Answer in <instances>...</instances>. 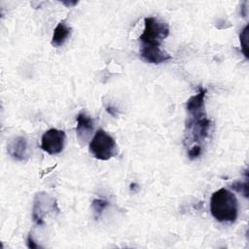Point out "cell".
Listing matches in <instances>:
<instances>
[{"instance_id":"obj_11","label":"cell","mask_w":249,"mask_h":249,"mask_svg":"<svg viewBox=\"0 0 249 249\" xmlns=\"http://www.w3.org/2000/svg\"><path fill=\"white\" fill-rule=\"evenodd\" d=\"M108 201L102 198H95L91 202V207L95 213V216L98 218L101 216L103 210L108 206Z\"/></svg>"},{"instance_id":"obj_4","label":"cell","mask_w":249,"mask_h":249,"mask_svg":"<svg viewBox=\"0 0 249 249\" xmlns=\"http://www.w3.org/2000/svg\"><path fill=\"white\" fill-rule=\"evenodd\" d=\"M114 138L103 129H98L89 143V152L97 160H108L116 155Z\"/></svg>"},{"instance_id":"obj_13","label":"cell","mask_w":249,"mask_h":249,"mask_svg":"<svg viewBox=\"0 0 249 249\" xmlns=\"http://www.w3.org/2000/svg\"><path fill=\"white\" fill-rule=\"evenodd\" d=\"M233 190H235L236 192L240 193L241 195H243L245 197H248V183H247V179L244 183L241 182H234L232 184L231 187Z\"/></svg>"},{"instance_id":"obj_15","label":"cell","mask_w":249,"mask_h":249,"mask_svg":"<svg viewBox=\"0 0 249 249\" xmlns=\"http://www.w3.org/2000/svg\"><path fill=\"white\" fill-rule=\"evenodd\" d=\"M138 190H139V185H138V184H136V183L130 184V191H132L133 193H135V192H137Z\"/></svg>"},{"instance_id":"obj_6","label":"cell","mask_w":249,"mask_h":249,"mask_svg":"<svg viewBox=\"0 0 249 249\" xmlns=\"http://www.w3.org/2000/svg\"><path fill=\"white\" fill-rule=\"evenodd\" d=\"M56 206L55 200L46 193H38L34 197L32 218L36 225L44 224V217L49 211H53Z\"/></svg>"},{"instance_id":"obj_10","label":"cell","mask_w":249,"mask_h":249,"mask_svg":"<svg viewBox=\"0 0 249 249\" xmlns=\"http://www.w3.org/2000/svg\"><path fill=\"white\" fill-rule=\"evenodd\" d=\"M93 129V121L92 119L88 116L86 113L81 112L77 116V126L76 131L79 137H83L89 135Z\"/></svg>"},{"instance_id":"obj_5","label":"cell","mask_w":249,"mask_h":249,"mask_svg":"<svg viewBox=\"0 0 249 249\" xmlns=\"http://www.w3.org/2000/svg\"><path fill=\"white\" fill-rule=\"evenodd\" d=\"M65 139L66 135L63 130L51 128L42 135L41 148L50 155L59 154L64 148Z\"/></svg>"},{"instance_id":"obj_7","label":"cell","mask_w":249,"mask_h":249,"mask_svg":"<svg viewBox=\"0 0 249 249\" xmlns=\"http://www.w3.org/2000/svg\"><path fill=\"white\" fill-rule=\"evenodd\" d=\"M8 153L16 160H25L28 158V143L23 136H17L8 144Z\"/></svg>"},{"instance_id":"obj_14","label":"cell","mask_w":249,"mask_h":249,"mask_svg":"<svg viewBox=\"0 0 249 249\" xmlns=\"http://www.w3.org/2000/svg\"><path fill=\"white\" fill-rule=\"evenodd\" d=\"M27 247H28V248H31V249L39 248V245L33 240V237H32L31 233H29L28 236H27Z\"/></svg>"},{"instance_id":"obj_12","label":"cell","mask_w":249,"mask_h":249,"mask_svg":"<svg viewBox=\"0 0 249 249\" xmlns=\"http://www.w3.org/2000/svg\"><path fill=\"white\" fill-rule=\"evenodd\" d=\"M239 39H240V46H241V51L243 53V54L245 55V57L248 58V25H246L240 35H239Z\"/></svg>"},{"instance_id":"obj_16","label":"cell","mask_w":249,"mask_h":249,"mask_svg":"<svg viewBox=\"0 0 249 249\" xmlns=\"http://www.w3.org/2000/svg\"><path fill=\"white\" fill-rule=\"evenodd\" d=\"M106 110H107V112H108L109 114H111L112 116H115V115H116V109H114V108H112V107L109 106V107H107Z\"/></svg>"},{"instance_id":"obj_8","label":"cell","mask_w":249,"mask_h":249,"mask_svg":"<svg viewBox=\"0 0 249 249\" xmlns=\"http://www.w3.org/2000/svg\"><path fill=\"white\" fill-rule=\"evenodd\" d=\"M140 55L146 62L153 64H160L171 58V55L163 51L160 47L142 46Z\"/></svg>"},{"instance_id":"obj_3","label":"cell","mask_w":249,"mask_h":249,"mask_svg":"<svg viewBox=\"0 0 249 249\" xmlns=\"http://www.w3.org/2000/svg\"><path fill=\"white\" fill-rule=\"evenodd\" d=\"M169 27L167 23L154 17L145 18L144 30L139 37L142 46L160 47L162 41L168 36Z\"/></svg>"},{"instance_id":"obj_2","label":"cell","mask_w":249,"mask_h":249,"mask_svg":"<svg viewBox=\"0 0 249 249\" xmlns=\"http://www.w3.org/2000/svg\"><path fill=\"white\" fill-rule=\"evenodd\" d=\"M210 212L219 222H234L238 214V203L234 194L225 188L214 192L210 198Z\"/></svg>"},{"instance_id":"obj_9","label":"cell","mask_w":249,"mask_h":249,"mask_svg":"<svg viewBox=\"0 0 249 249\" xmlns=\"http://www.w3.org/2000/svg\"><path fill=\"white\" fill-rule=\"evenodd\" d=\"M71 29L64 20L60 21L54 28L52 37V45L53 47H59L65 43L67 38L70 36Z\"/></svg>"},{"instance_id":"obj_1","label":"cell","mask_w":249,"mask_h":249,"mask_svg":"<svg viewBox=\"0 0 249 249\" xmlns=\"http://www.w3.org/2000/svg\"><path fill=\"white\" fill-rule=\"evenodd\" d=\"M206 89L199 88L196 94L191 96L186 103L188 119L186 121V140H191L190 148L195 146L201 147V142L209 134L211 121L207 119L204 110V98ZM189 148V149H190Z\"/></svg>"}]
</instances>
